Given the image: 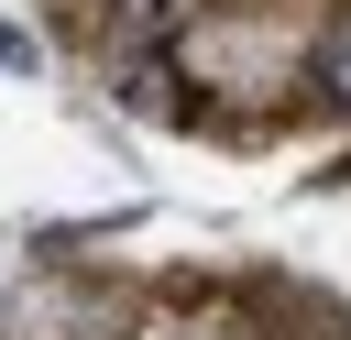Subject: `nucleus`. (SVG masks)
<instances>
[{
  "label": "nucleus",
  "mask_w": 351,
  "mask_h": 340,
  "mask_svg": "<svg viewBox=\"0 0 351 340\" xmlns=\"http://www.w3.org/2000/svg\"><path fill=\"white\" fill-rule=\"evenodd\" d=\"M307 77H318V88L351 110V22H329V33H318V66H307Z\"/></svg>",
  "instance_id": "f257e3e1"
},
{
  "label": "nucleus",
  "mask_w": 351,
  "mask_h": 340,
  "mask_svg": "<svg viewBox=\"0 0 351 340\" xmlns=\"http://www.w3.org/2000/svg\"><path fill=\"white\" fill-rule=\"evenodd\" d=\"M121 99H132V110H186V88H165V66H132Z\"/></svg>",
  "instance_id": "f03ea898"
},
{
  "label": "nucleus",
  "mask_w": 351,
  "mask_h": 340,
  "mask_svg": "<svg viewBox=\"0 0 351 340\" xmlns=\"http://www.w3.org/2000/svg\"><path fill=\"white\" fill-rule=\"evenodd\" d=\"M165 22H186V0H121V33H165Z\"/></svg>",
  "instance_id": "7ed1b4c3"
}]
</instances>
